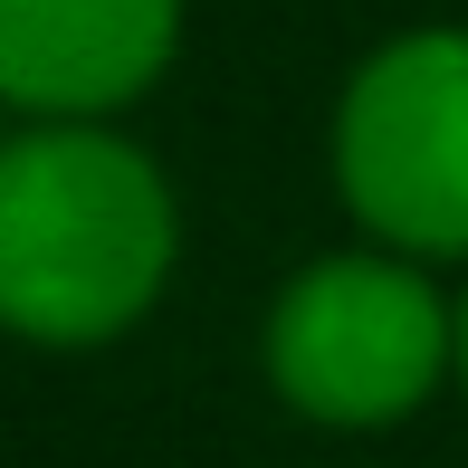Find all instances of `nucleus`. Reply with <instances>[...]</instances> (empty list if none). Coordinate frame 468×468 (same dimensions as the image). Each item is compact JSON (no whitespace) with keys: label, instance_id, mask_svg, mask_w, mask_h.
<instances>
[{"label":"nucleus","instance_id":"1","mask_svg":"<svg viewBox=\"0 0 468 468\" xmlns=\"http://www.w3.org/2000/svg\"><path fill=\"white\" fill-rule=\"evenodd\" d=\"M182 259V201L115 124L0 134V335L96 354L163 306Z\"/></svg>","mask_w":468,"mask_h":468},{"label":"nucleus","instance_id":"4","mask_svg":"<svg viewBox=\"0 0 468 468\" xmlns=\"http://www.w3.org/2000/svg\"><path fill=\"white\" fill-rule=\"evenodd\" d=\"M191 0H0V105L19 124H115L182 58Z\"/></svg>","mask_w":468,"mask_h":468},{"label":"nucleus","instance_id":"3","mask_svg":"<svg viewBox=\"0 0 468 468\" xmlns=\"http://www.w3.org/2000/svg\"><path fill=\"white\" fill-rule=\"evenodd\" d=\"M325 163L345 220L373 249H401L420 268L468 259V29L459 19L382 38L345 77Z\"/></svg>","mask_w":468,"mask_h":468},{"label":"nucleus","instance_id":"2","mask_svg":"<svg viewBox=\"0 0 468 468\" xmlns=\"http://www.w3.org/2000/svg\"><path fill=\"white\" fill-rule=\"evenodd\" d=\"M259 373L315 431H392L459 382V296L401 249H325L268 296Z\"/></svg>","mask_w":468,"mask_h":468},{"label":"nucleus","instance_id":"5","mask_svg":"<svg viewBox=\"0 0 468 468\" xmlns=\"http://www.w3.org/2000/svg\"><path fill=\"white\" fill-rule=\"evenodd\" d=\"M459 392H468V296H459Z\"/></svg>","mask_w":468,"mask_h":468}]
</instances>
